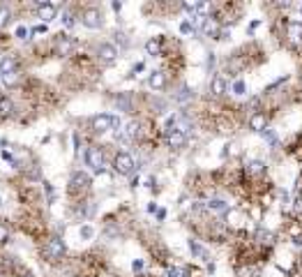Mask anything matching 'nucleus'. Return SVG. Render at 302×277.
Here are the masks:
<instances>
[{"label": "nucleus", "instance_id": "1", "mask_svg": "<svg viewBox=\"0 0 302 277\" xmlns=\"http://www.w3.org/2000/svg\"><path fill=\"white\" fill-rule=\"evenodd\" d=\"M93 129L97 134H104L108 129H120V118L118 115H108V113H97L93 118Z\"/></svg>", "mask_w": 302, "mask_h": 277}, {"label": "nucleus", "instance_id": "2", "mask_svg": "<svg viewBox=\"0 0 302 277\" xmlns=\"http://www.w3.org/2000/svg\"><path fill=\"white\" fill-rule=\"evenodd\" d=\"M113 169H115V173H120V176H132L136 169L134 157L129 155L127 150H120V153L113 157Z\"/></svg>", "mask_w": 302, "mask_h": 277}, {"label": "nucleus", "instance_id": "3", "mask_svg": "<svg viewBox=\"0 0 302 277\" xmlns=\"http://www.w3.org/2000/svg\"><path fill=\"white\" fill-rule=\"evenodd\" d=\"M86 162L90 164L97 173H101V171H104V150H101L100 146H90V148L86 150Z\"/></svg>", "mask_w": 302, "mask_h": 277}, {"label": "nucleus", "instance_id": "4", "mask_svg": "<svg viewBox=\"0 0 302 277\" xmlns=\"http://www.w3.org/2000/svg\"><path fill=\"white\" fill-rule=\"evenodd\" d=\"M62 254H65V243L58 236L49 238L47 243H44V257L47 259H60Z\"/></svg>", "mask_w": 302, "mask_h": 277}, {"label": "nucleus", "instance_id": "5", "mask_svg": "<svg viewBox=\"0 0 302 277\" xmlns=\"http://www.w3.org/2000/svg\"><path fill=\"white\" fill-rule=\"evenodd\" d=\"M58 7H60V2H37L35 9H37V16L44 23H49V21H53L58 16Z\"/></svg>", "mask_w": 302, "mask_h": 277}, {"label": "nucleus", "instance_id": "6", "mask_svg": "<svg viewBox=\"0 0 302 277\" xmlns=\"http://www.w3.org/2000/svg\"><path fill=\"white\" fill-rule=\"evenodd\" d=\"M88 187H90V176L86 171H74L69 176V192H83Z\"/></svg>", "mask_w": 302, "mask_h": 277}, {"label": "nucleus", "instance_id": "7", "mask_svg": "<svg viewBox=\"0 0 302 277\" xmlns=\"http://www.w3.org/2000/svg\"><path fill=\"white\" fill-rule=\"evenodd\" d=\"M97 55H100L104 62L111 65V62L118 60V47H115L113 42H101L100 49H97Z\"/></svg>", "mask_w": 302, "mask_h": 277}, {"label": "nucleus", "instance_id": "8", "mask_svg": "<svg viewBox=\"0 0 302 277\" xmlns=\"http://www.w3.org/2000/svg\"><path fill=\"white\" fill-rule=\"evenodd\" d=\"M83 26L90 28V30L101 28V12L97 7H88L86 12H83Z\"/></svg>", "mask_w": 302, "mask_h": 277}, {"label": "nucleus", "instance_id": "9", "mask_svg": "<svg viewBox=\"0 0 302 277\" xmlns=\"http://www.w3.org/2000/svg\"><path fill=\"white\" fill-rule=\"evenodd\" d=\"M286 37L291 44H302V21H289L286 23Z\"/></svg>", "mask_w": 302, "mask_h": 277}, {"label": "nucleus", "instance_id": "10", "mask_svg": "<svg viewBox=\"0 0 302 277\" xmlns=\"http://www.w3.org/2000/svg\"><path fill=\"white\" fill-rule=\"evenodd\" d=\"M55 55H60V58H65V55L72 54V49H74V40L72 37H65V35H60L58 40H55Z\"/></svg>", "mask_w": 302, "mask_h": 277}, {"label": "nucleus", "instance_id": "11", "mask_svg": "<svg viewBox=\"0 0 302 277\" xmlns=\"http://www.w3.org/2000/svg\"><path fill=\"white\" fill-rule=\"evenodd\" d=\"M247 125L252 132H265V127H268V115L263 113V111H256V113L247 120Z\"/></svg>", "mask_w": 302, "mask_h": 277}, {"label": "nucleus", "instance_id": "12", "mask_svg": "<svg viewBox=\"0 0 302 277\" xmlns=\"http://www.w3.org/2000/svg\"><path fill=\"white\" fill-rule=\"evenodd\" d=\"M166 143L171 148H182L185 143H187V134L180 132V129H168L166 132Z\"/></svg>", "mask_w": 302, "mask_h": 277}, {"label": "nucleus", "instance_id": "13", "mask_svg": "<svg viewBox=\"0 0 302 277\" xmlns=\"http://www.w3.org/2000/svg\"><path fill=\"white\" fill-rule=\"evenodd\" d=\"M203 33L217 40V37H219V33H222V28H219V21H217V19H210V16H208V19H205V23H203Z\"/></svg>", "mask_w": 302, "mask_h": 277}, {"label": "nucleus", "instance_id": "14", "mask_svg": "<svg viewBox=\"0 0 302 277\" xmlns=\"http://www.w3.org/2000/svg\"><path fill=\"white\" fill-rule=\"evenodd\" d=\"M245 171H247V176H263V173H265V162H261V160H252V162H247Z\"/></svg>", "mask_w": 302, "mask_h": 277}, {"label": "nucleus", "instance_id": "15", "mask_svg": "<svg viewBox=\"0 0 302 277\" xmlns=\"http://www.w3.org/2000/svg\"><path fill=\"white\" fill-rule=\"evenodd\" d=\"M148 83H150V88H154V90H161V88H164V86H166V74L157 69V72H152V74H150Z\"/></svg>", "mask_w": 302, "mask_h": 277}, {"label": "nucleus", "instance_id": "16", "mask_svg": "<svg viewBox=\"0 0 302 277\" xmlns=\"http://www.w3.org/2000/svg\"><path fill=\"white\" fill-rule=\"evenodd\" d=\"M210 90H212V95H224L226 93V79L222 74H215L212 83H210Z\"/></svg>", "mask_w": 302, "mask_h": 277}, {"label": "nucleus", "instance_id": "17", "mask_svg": "<svg viewBox=\"0 0 302 277\" xmlns=\"http://www.w3.org/2000/svg\"><path fill=\"white\" fill-rule=\"evenodd\" d=\"M9 72H19L16 69V60L12 55H2L0 58V74H9Z\"/></svg>", "mask_w": 302, "mask_h": 277}, {"label": "nucleus", "instance_id": "18", "mask_svg": "<svg viewBox=\"0 0 302 277\" xmlns=\"http://www.w3.org/2000/svg\"><path fill=\"white\" fill-rule=\"evenodd\" d=\"M14 113V102L9 97H0V118H9Z\"/></svg>", "mask_w": 302, "mask_h": 277}, {"label": "nucleus", "instance_id": "19", "mask_svg": "<svg viewBox=\"0 0 302 277\" xmlns=\"http://www.w3.org/2000/svg\"><path fill=\"white\" fill-rule=\"evenodd\" d=\"M146 54L148 55H159L161 54V42L157 40V37H150V40L146 42Z\"/></svg>", "mask_w": 302, "mask_h": 277}, {"label": "nucleus", "instance_id": "20", "mask_svg": "<svg viewBox=\"0 0 302 277\" xmlns=\"http://www.w3.org/2000/svg\"><path fill=\"white\" fill-rule=\"evenodd\" d=\"M205 208L208 210H215V213H228V203L226 201H222V199H212V201H208L205 203Z\"/></svg>", "mask_w": 302, "mask_h": 277}, {"label": "nucleus", "instance_id": "21", "mask_svg": "<svg viewBox=\"0 0 302 277\" xmlns=\"http://www.w3.org/2000/svg\"><path fill=\"white\" fill-rule=\"evenodd\" d=\"M189 250H192V254L199 259H203V261H208V252H205V247L203 245H199V240H189Z\"/></svg>", "mask_w": 302, "mask_h": 277}, {"label": "nucleus", "instance_id": "22", "mask_svg": "<svg viewBox=\"0 0 302 277\" xmlns=\"http://www.w3.org/2000/svg\"><path fill=\"white\" fill-rule=\"evenodd\" d=\"M256 243H261V245H272V243H275V236H272L270 231L258 229V231H256Z\"/></svg>", "mask_w": 302, "mask_h": 277}, {"label": "nucleus", "instance_id": "23", "mask_svg": "<svg viewBox=\"0 0 302 277\" xmlns=\"http://www.w3.org/2000/svg\"><path fill=\"white\" fill-rule=\"evenodd\" d=\"M168 277H189V271L182 266H173V268H168Z\"/></svg>", "mask_w": 302, "mask_h": 277}, {"label": "nucleus", "instance_id": "24", "mask_svg": "<svg viewBox=\"0 0 302 277\" xmlns=\"http://www.w3.org/2000/svg\"><path fill=\"white\" fill-rule=\"evenodd\" d=\"M9 19H12V12H9V7H0V28L2 26H7L9 23Z\"/></svg>", "mask_w": 302, "mask_h": 277}, {"label": "nucleus", "instance_id": "25", "mask_svg": "<svg viewBox=\"0 0 302 277\" xmlns=\"http://www.w3.org/2000/svg\"><path fill=\"white\" fill-rule=\"evenodd\" d=\"M19 81V72H9V74H2V83L5 86H16Z\"/></svg>", "mask_w": 302, "mask_h": 277}, {"label": "nucleus", "instance_id": "26", "mask_svg": "<svg viewBox=\"0 0 302 277\" xmlns=\"http://www.w3.org/2000/svg\"><path fill=\"white\" fill-rule=\"evenodd\" d=\"M245 90H247L245 81H242V79H238V81L233 83V95H245Z\"/></svg>", "mask_w": 302, "mask_h": 277}, {"label": "nucleus", "instance_id": "27", "mask_svg": "<svg viewBox=\"0 0 302 277\" xmlns=\"http://www.w3.org/2000/svg\"><path fill=\"white\" fill-rule=\"evenodd\" d=\"M44 192H47V201H49V203H53V199H55V189L51 187L49 183H44Z\"/></svg>", "mask_w": 302, "mask_h": 277}, {"label": "nucleus", "instance_id": "28", "mask_svg": "<svg viewBox=\"0 0 302 277\" xmlns=\"http://www.w3.org/2000/svg\"><path fill=\"white\" fill-rule=\"evenodd\" d=\"M192 30H194V23H192V21H182L180 23V33L182 35H189Z\"/></svg>", "mask_w": 302, "mask_h": 277}, {"label": "nucleus", "instance_id": "29", "mask_svg": "<svg viewBox=\"0 0 302 277\" xmlns=\"http://www.w3.org/2000/svg\"><path fill=\"white\" fill-rule=\"evenodd\" d=\"M7 240H9V229L0 222V243H7Z\"/></svg>", "mask_w": 302, "mask_h": 277}, {"label": "nucleus", "instance_id": "30", "mask_svg": "<svg viewBox=\"0 0 302 277\" xmlns=\"http://www.w3.org/2000/svg\"><path fill=\"white\" fill-rule=\"evenodd\" d=\"M62 23H65V26H74V14H72V12H65V14H62Z\"/></svg>", "mask_w": 302, "mask_h": 277}, {"label": "nucleus", "instance_id": "31", "mask_svg": "<svg viewBox=\"0 0 302 277\" xmlns=\"http://www.w3.org/2000/svg\"><path fill=\"white\" fill-rule=\"evenodd\" d=\"M28 33H30V30H28L26 26H19V28H16V37H21V40H28Z\"/></svg>", "mask_w": 302, "mask_h": 277}, {"label": "nucleus", "instance_id": "32", "mask_svg": "<svg viewBox=\"0 0 302 277\" xmlns=\"http://www.w3.org/2000/svg\"><path fill=\"white\" fill-rule=\"evenodd\" d=\"M81 238H93V229H90V226H81Z\"/></svg>", "mask_w": 302, "mask_h": 277}, {"label": "nucleus", "instance_id": "33", "mask_svg": "<svg viewBox=\"0 0 302 277\" xmlns=\"http://www.w3.org/2000/svg\"><path fill=\"white\" fill-rule=\"evenodd\" d=\"M115 37H118V42H120L122 47H127V37H125V35H122V33H118V35H115Z\"/></svg>", "mask_w": 302, "mask_h": 277}, {"label": "nucleus", "instance_id": "34", "mask_svg": "<svg viewBox=\"0 0 302 277\" xmlns=\"http://www.w3.org/2000/svg\"><path fill=\"white\" fill-rule=\"evenodd\" d=\"M132 268H134V271H141V268H143V261H141V259H136L134 264H132Z\"/></svg>", "mask_w": 302, "mask_h": 277}, {"label": "nucleus", "instance_id": "35", "mask_svg": "<svg viewBox=\"0 0 302 277\" xmlns=\"http://www.w3.org/2000/svg\"><path fill=\"white\" fill-rule=\"evenodd\" d=\"M33 30H35V33H44V30H47V26H44V23H40V26H35Z\"/></svg>", "mask_w": 302, "mask_h": 277}, {"label": "nucleus", "instance_id": "36", "mask_svg": "<svg viewBox=\"0 0 302 277\" xmlns=\"http://www.w3.org/2000/svg\"><path fill=\"white\" fill-rule=\"evenodd\" d=\"M164 217H166V210L159 208V210H157V220H164Z\"/></svg>", "mask_w": 302, "mask_h": 277}, {"label": "nucleus", "instance_id": "37", "mask_svg": "<svg viewBox=\"0 0 302 277\" xmlns=\"http://www.w3.org/2000/svg\"><path fill=\"white\" fill-rule=\"evenodd\" d=\"M300 14H302V7H300Z\"/></svg>", "mask_w": 302, "mask_h": 277}, {"label": "nucleus", "instance_id": "38", "mask_svg": "<svg viewBox=\"0 0 302 277\" xmlns=\"http://www.w3.org/2000/svg\"><path fill=\"white\" fill-rule=\"evenodd\" d=\"M26 277H30V275H26Z\"/></svg>", "mask_w": 302, "mask_h": 277}]
</instances>
